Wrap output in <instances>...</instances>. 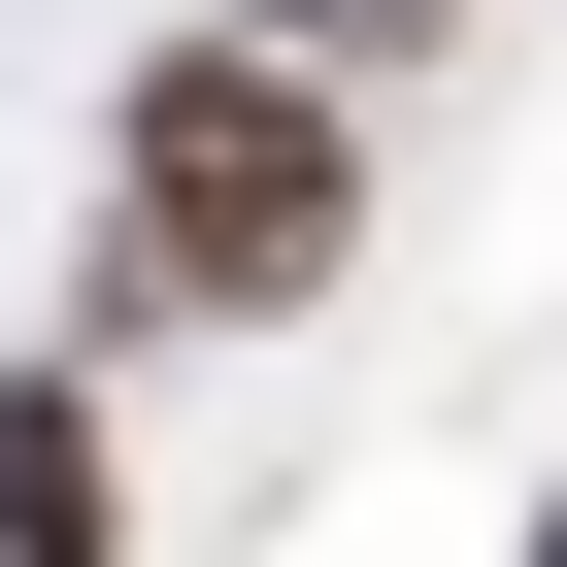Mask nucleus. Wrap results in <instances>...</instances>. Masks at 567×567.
<instances>
[{
  "label": "nucleus",
  "instance_id": "f257e3e1",
  "mask_svg": "<svg viewBox=\"0 0 567 567\" xmlns=\"http://www.w3.org/2000/svg\"><path fill=\"white\" fill-rule=\"evenodd\" d=\"M134 301H334V234H368V134H334V68L301 34H200V68H134Z\"/></svg>",
  "mask_w": 567,
  "mask_h": 567
},
{
  "label": "nucleus",
  "instance_id": "f03ea898",
  "mask_svg": "<svg viewBox=\"0 0 567 567\" xmlns=\"http://www.w3.org/2000/svg\"><path fill=\"white\" fill-rule=\"evenodd\" d=\"M0 567H101V401L0 368Z\"/></svg>",
  "mask_w": 567,
  "mask_h": 567
},
{
  "label": "nucleus",
  "instance_id": "7ed1b4c3",
  "mask_svg": "<svg viewBox=\"0 0 567 567\" xmlns=\"http://www.w3.org/2000/svg\"><path fill=\"white\" fill-rule=\"evenodd\" d=\"M534 567H567V534H534Z\"/></svg>",
  "mask_w": 567,
  "mask_h": 567
}]
</instances>
